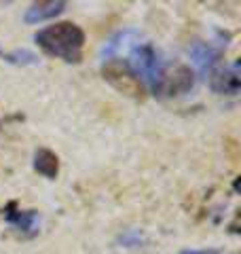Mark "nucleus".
<instances>
[{"label": "nucleus", "instance_id": "2", "mask_svg": "<svg viewBox=\"0 0 241 254\" xmlns=\"http://www.w3.org/2000/svg\"><path fill=\"white\" fill-rule=\"evenodd\" d=\"M102 76L104 81L110 83L119 93L127 95V98L144 100V95H146V87L138 78V74L131 70L129 62L125 60H119V58L106 60L102 66Z\"/></svg>", "mask_w": 241, "mask_h": 254}, {"label": "nucleus", "instance_id": "9", "mask_svg": "<svg viewBox=\"0 0 241 254\" xmlns=\"http://www.w3.org/2000/svg\"><path fill=\"white\" fill-rule=\"evenodd\" d=\"M34 170L38 174H43L45 178L55 180L60 174V159L58 155L49 148H38L34 153Z\"/></svg>", "mask_w": 241, "mask_h": 254}, {"label": "nucleus", "instance_id": "11", "mask_svg": "<svg viewBox=\"0 0 241 254\" xmlns=\"http://www.w3.org/2000/svg\"><path fill=\"white\" fill-rule=\"evenodd\" d=\"M180 254H220L218 250H184V252H180Z\"/></svg>", "mask_w": 241, "mask_h": 254}, {"label": "nucleus", "instance_id": "10", "mask_svg": "<svg viewBox=\"0 0 241 254\" xmlns=\"http://www.w3.org/2000/svg\"><path fill=\"white\" fill-rule=\"evenodd\" d=\"M2 55V60H6V62H11V64H36L38 60H36V55L34 53H30V51H26V49H17V51H13V53H0Z\"/></svg>", "mask_w": 241, "mask_h": 254}, {"label": "nucleus", "instance_id": "4", "mask_svg": "<svg viewBox=\"0 0 241 254\" xmlns=\"http://www.w3.org/2000/svg\"><path fill=\"white\" fill-rule=\"evenodd\" d=\"M192 85H195V72L184 66V64H176V66L163 70V74H161V81H159V87L157 91L159 95H184L192 89Z\"/></svg>", "mask_w": 241, "mask_h": 254}, {"label": "nucleus", "instance_id": "5", "mask_svg": "<svg viewBox=\"0 0 241 254\" xmlns=\"http://www.w3.org/2000/svg\"><path fill=\"white\" fill-rule=\"evenodd\" d=\"M224 49H227V43L212 45V43H201V41H197L188 49V53H190V60L197 66V70H199L201 74H205L207 70H212L216 64H218V60L222 58V51Z\"/></svg>", "mask_w": 241, "mask_h": 254}, {"label": "nucleus", "instance_id": "7", "mask_svg": "<svg viewBox=\"0 0 241 254\" xmlns=\"http://www.w3.org/2000/svg\"><path fill=\"white\" fill-rule=\"evenodd\" d=\"M2 212H4L6 222L13 225L19 233H23V235H34V233H38L40 216H38L36 210H17V203L11 201Z\"/></svg>", "mask_w": 241, "mask_h": 254}, {"label": "nucleus", "instance_id": "8", "mask_svg": "<svg viewBox=\"0 0 241 254\" xmlns=\"http://www.w3.org/2000/svg\"><path fill=\"white\" fill-rule=\"evenodd\" d=\"M66 9V2H61V0H47V2H34L26 11L23 15V19L26 23H40V21H47V19H53L58 17V15L63 13Z\"/></svg>", "mask_w": 241, "mask_h": 254}, {"label": "nucleus", "instance_id": "3", "mask_svg": "<svg viewBox=\"0 0 241 254\" xmlns=\"http://www.w3.org/2000/svg\"><path fill=\"white\" fill-rule=\"evenodd\" d=\"M131 70L138 78L144 83V87H150L152 91H157L159 87V81H161V74L165 70V64L161 62L159 53L155 51V47L148 45V43H142L138 47L131 49Z\"/></svg>", "mask_w": 241, "mask_h": 254}, {"label": "nucleus", "instance_id": "1", "mask_svg": "<svg viewBox=\"0 0 241 254\" xmlns=\"http://www.w3.org/2000/svg\"><path fill=\"white\" fill-rule=\"evenodd\" d=\"M34 41L51 58H60L68 64H78L83 60L85 32L72 21H60L43 28L36 32Z\"/></svg>", "mask_w": 241, "mask_h": 254}, {"label": "nucleus", "instance_id": "6", "mask_svg": "<svg viewBox=\"0 0 241 254\" xmlns=\"http://www.w3.org/2000/svg\"><path fill=\"white\" fill-rule=\"evenodd\" d=\"M210 87L214 93L220 95H237L241 89V76H239V64L224 66L214 70L210 76Z\"/></svg>", "mask_w": 241, "mask_h": 254}]
</instances>
